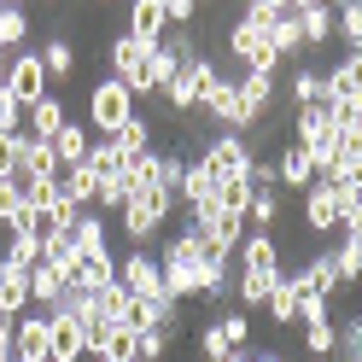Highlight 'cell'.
Listing matches in <instances>:
<instances>
[{
  "mask_svg": "<svg viewBox=\"0 0 362 362\" xmlns=\"http://www.w3.org/2000/svg\"><path fill=\"white\" fill-rule=\"evenodd\" d=\"M158 275H164V298L170 304H193L205 292V269H199V240L193 228H175L158 252Z\"/></svg>",
  "mask_w": 362,
  "mask_h": 362,
  "instance_id": "6da1fadb",
  "label": "cell"
},
{
  "mask_svg": "<svg viewBox=\"0 0 362 362\" xmlns=\"http://www.w3.org/2000/svg\"><path fill=\"white\" fill-rule=\"evenodd\" d=\"M170 216H175V193H164V187L152 181V187L129 193V205H123L117 216H111V222L123 228V240H129V245H152L158 234L170 228Z\"/></svg>",
  "mask_w": 362,
  "mask_h": 362,
  "instance_id": "7a4b0ae2",
  "label": "cell"
},
{
  "mask_svg": "<svg viewBox=\"0 0 362 362\" xmlns=\"http://www.w3.org/2000/svg\"><path fill=\"white\" fill-rule=\"evenodd\" d=\"M222 76H228V71H222V64L205 53V47H199L187 64H181V71L170 76V88H164V105L175 111V117H187V111H199V105H205V94H211V88L222 82Z\"/></svg>",
  "mask_w": 362,
  "mask_h": 362,
  "instance_id": "3957f363",
  "label": "cell"
},
{
  "mask_svg": "<svg viewBox=\"0 0 362 362\" xmlns=\"http://www.w3.org/2000/svg\"><path fill=\"white\" fill-rule=\"evenodd\" d=\"M129 117H134V94H129L117 76H100L94 88H88V129H94L100 141H111Z\"/></svg>",
  "mask_w": 362,
  "mask_h": 362,
  "instance_id": "277c9868",
  "label": "cell"
},
{
  "mask_svg": "<svg viewBox=\"0 0 362 362\" xmlns=\"http://www.w3.org/2000/svg\"><path fill=\"white\" fill-rule=\"evenodd\" d=\"M228 59L240 64V71H263V76H275V64H281V53H275V41H269V30L245 24V18H234V24H228Z\"/></svg>",
  "mask_w": 362,
  "mask_h": 362,
  "instance_id": "5b68a950",
  "label": "cell"
},
{
  "mask_svg": "<svg viewBox=\"0 0 362 362\" xmlns=\"http://www.w3.org/2000/svg\"><path fill=\"white\" fill-rule=\"evenodd\" d=\"M252 158H257V152H252V141H245V134L222 129L216 141L199 152V164H205V170L216 175V187H222V181H234V175H252Z\"/></svg>",
  "mask_w": 362,
  "mask_h": 362,
  "instance_id": "8992f818",
  "label": "cell"
},
{
  "mask_svg": "<svg viewBox=\"0 0 362 362\" xmlns=\"http://www.w3.org/2000/svg\"><path fill=\"white\" fill-rule=\"evenodd\" d=\"M117 286L129 298H164V275H158V252L152 245H129L117 257Z\"/></svg>",
  "mask_w": 362,
  "mask_h": 362,
  "instance_id": "52a82bcc",
  "label": "cell"
},
{
  "mask_svg": "<svg viewBox=\"0 0 362 362\" xmlns=\"http://www.w3.org/2000/svg\"><path fill=\"white\" fill-rule=\"evenodd\" d=\"M6 88H12V100L18 105H35V100H47L53 94V82H47V64H41V53L35 47H18L12 53V64H6Z\"/></svg>",
  "mask_w": 362,
  "mask_h": 362,
  "instance_id": "ba28073f",
  "label": "cell"
},
{
  "mask_svg": "<svg viewBox=\"0 0 362 362\" xmlns=\"http://www.w3.org/2000/svg\"><path fill=\"white\" fill-rule=\"evenodd\" d=\"M234 88H240V134H252L269 111L281 105V94H275V76H263V71H240L234 76Z\"/></svg>",
  "mask_w": 362,
  "mask_h": 362,
  "instance_id": "9c48e42d",
  "label": "cell"
},
{
  "mask_svg": "<svg viewBox=\"0 0 362 362\" xmlns=\"http://www.w3.org/2000/svg\"><path fill=\"white\" fill-rule=\"evenodd\" d=\"M146 59H152V47H141V41H134V35H123V30L105 41V64H111V76H117V82L129 88L134 100H141V76H146Z\"/></svg>",
  "mask_w": 362,
  "mask_h": 362,
  "instance_id": "30bf717a",
  "label": "cell"
},
{
  "mask_svg": "<svg viewBox=\"0 0 362 362\" xmlns=\"http://www.w3.org/2000/svg\"><path fill=\"white\" fill-rule=\"evenodd\" d=\"M339 222H345V199H339L327 181H315V187L304 193V234L310 240H333Z\"/></svg>",
  "mask_w": 362,
  "mask_h": 362,
  "instance_id": "8fae6325",
  "label": "cell"
},
{
  "mask_svg": "<svg viewBox=\"0 0 362 362\" xmlns=\"http://www.w3.org/2000/svg\"><path fill=\"white\" fill-rule=\"evenodd\" d=\"M47 362H88V327L76 315H47Z\"/></svg>",
  "mask_w": 362,
  "mask_h": 362,
  "instance_id": "7c38bea8",
  "label": "cell"
},
{
  "mask_svg": "<svg viewBox=\"0 0 362 362\" xmlns=\"http://www.w3.org/2000/svg\"><path fill=\"white\" fill-rule=\"evenodd\" d=\"M12 356L18 362H47V310H24L12 322Z\"/></svg>",
  "mask_w": 362,
  "mask_h": 362,
  "instance_id": "4fadbf2b",
  "label": "cell"
},
{
  "mask_svg": "<svg viewBox=\"0 0 362 362\" xmlns=\"http://www.w3.org/2000/svg\"><path fill=\"white\" fill-rule=\"evenodd\" d=\"M164 0H129V24H123V35H134L141 47H158L164 41Z\"/></svg>",
  "mask_w": 362,
  "mask_h": 362,
  "instance_id": "5bb4252c",
  "label": "cell"
},
{
  "mask_svg": "<svg viewBox=\"0 0 362 362\" xmlns=\"http://www.w3.org/2000/svg\"><path fill=\"white\" fill-rule=\"evenodd\" d=\"M275 187H286V193H310L315 187V164H310L304 146H281L275 152Z\"/></svg>",
  "mask_w": 362,
  "mask_h": 362,
  "instance_id": "9a60e30c",
  "label": "cell"
},
{
  "mask_svg": "<svg viewBox=\"0 0 362 362\" xmlns=\"http://www.w3.org/2000/svg\"><path fill=\"white\" fill-rule=\"evenodd\" d=\"M71 123V105H64L59 94H47V100H35L30 111H24V134L30 141H53V134Z\"/></svg>",
  "mask_w": 362,
  "mask_h": 362,
  "instance_id": "2e32d148",
  "label": "cell"
},
{
  "mask_svg": "<svg viewBox=\"0 0 362 362\" xmlns=\"http://www.w3.org/2000/svg\"><path fill=\"white\" fill-rule=\"evenodd\" d=\"M35 53H41V64H47V82H53V88L76 76V59H82V53H76V41H71V35H47Z\"/></svg>",
  "mask_w": 362,
  "mask_h": 362,
  "instance_id": "e0dca14e",
  "label": "cell"
},
{
  "mask_svg": "<svg viewBox=\"0 0 362 362\" xmlns=\"http://www.w3.org/2000/svg\"><path fill=\"white\" fill-rule=\"evenodd\" d=\"M47 146H53V158H59V170H71V164H82V158L94 152V129H88V123H76V117H71V123H64V129L53 134Z\"/></svg>",
  "mask_w": 362,
  "mask_h": 362,
  "instance_id": "ac0fdd59",
  "label": "cell"
},
{
  "mask_svg": "<svg viewBox=\"0 0 362 362\" xmlns=\"http://www.w3.org/2000/svg\"><path fill=\"white\" fill-rule=\"evenodd\" d=\"M199 111H205L216 129H234V134H240V88H234V76H222L211 94H205V105H199Z\"/></svg>",
  "mask_w": 362,
  "mask_h": 362,
  "instance_id": "d6986e66",
  "label": "cell"
},
{
  "mask_svg": "<svg viewBox=\"0 0 362 362\" xmlns=\"http://www.w3.org/2000/svg\"><path fill=\"white\" fill-rule=\"evenodd\" d=\"M71 245H76V257L111 252V216H100V211H82V216H76V228H71Z\"/></svg>",
  "mask_w": 362,
  "mask_h": 362,
  "instance_id": "ffe728a7",
  "label": "cell"
},
{
  "mask_svg": "<svg viewBox=\"0 0 362 362\" xmlns=\"http://www.w3.org/2000/svg\"><path fill=\"white\" fill-rule=\"evenodd\" d=\"M327 257H333V275H339V292H351V286H362V240H345V234H333V245H327Z\"/></svg>",
  "mask_w": 362,
  "mask_h": 362,
  "instance_id": "44dd1931",
  "label": "cell"
},
{
  "mask_svg": "<svg viewBox=\"0 0 362 362\" xmlns=\"http://www.w3.org/2000/svg\"><path fill=\"white\" fill-rule=\"evenodd\" d=\"M64 281H71V269H64V263H35L30 269V310H53V298H59Z\"/></svg>",
  "mask_w": 362,
  "mask_h": 362,
  "instance_id": "7402d4cb",
  "label": "cell"
},
{
  "mask_svg": "<svg viewBox=\"0 0 362 362\" xmlns=\"http://www.w3.org/2000/svg\"><path fill=\"white\" fill-rule=\"evenodd\" d=\"M286 100L292 105H322L327 100V71H322V64H298L292 82H286Z\"/></svg>",
  "mask_w": 362,
  "mask_h": 362,
  "instance_id": "603a6c76",
  "label": "cell"
},
{
  "mask_svg": "<svg viewBox=\"0 0 362 362\" xmlns=\"http://www.w3.org/2000/svg\"><path fill=\"white\" fill-rule=\"evenodd\" d=\"M94 170H88V158L82 164H71V170H59V199H71L76 211H94Z\"/></svg>",
  "mask_w": 362,
  "mask_h": 362,
  "instance_id": "cb8c5ba5",
  "label": "cell"
},
{
  "mask_svg": "<svg viewBox=\"0 0 362 362\" xmlns=\"http://www.w3.org/2000/svg\"><path fill=\"white\" fill-rule=\"evenodd\" d=\"M30 310V269H6L0 263V315H24Z\"/></svg>",
  "mask_w": 362,
  "mask_h": 362,
  "instance_id": "d4e9b609",
  "label": "cell"
},
{
  "mask_svg": "<svg viewBox=\"0 0 362 362\" xmlns=\"http://www.w3.org/2000/svg\"><path fill=\"white\" fill-rule=\"evenodd\" d=\"M298 35H304V53H315V47L333 41V6H327V0H315V6L298 12Z\"/></svg>",
  "mask_w": 362,
  "mask_h": 362,
  "instance_id": "484cf974",
  "label": "cell"
},
{
  "mask_svg": "<svg viewBox=\"0 0 362 362\" xmlns=\"http://www.w3.org/2000/svg\"><path fill=\"white\" fill-rule=\"evenodd\" d=\"M327 100H362V53H345L327 71Z\"/></svg>",
  "mask_w": 362,
  "mask_h": 362,
  "instance_id": "4316f807",
  "label": "cell"
},
{
  "mask_svg": "<svg viewBox=\"0 0 362 362\" xmlns=\"http://www.w3.org/2000/svg\"><path fill=\"white\" fill-rule=\"evenodd\" d=\"M234 257H240V269H281V245H275V234H257L252 228V234L240 240Z\"/></svg>",
  "mask_w": 362,
  "mask_h": 362,
  "instance_id": "83f0119b",
  "label": "cell"
},
{
  "mask_svg": "<svg viewBox=\"0 0 362 362\" xmlns=\"http://www.w3.org/2000/svg\"><path fill=\"white\" fill-rule=\"evenodd\" d=\"M71 281H82L88 292H100V286H111V281H117V252H94V257H76V269H71Z\"/></svg>",
  "mask_w": 362,
  "mask_h": 362,
  "instance_id": "f1b7e54d",
  "label": "cell"
},
{
  "mask_svg": "<svg viewBox=\"0 0 362 362\" xmlns=\"http://www.w3.org/2000/svg\"><path fill=\"white\" fill-rule=\"evenodd\" d=\"M111 146H117L123 158H146V152H152V117H141V111H134V117L111 134Z\"/></svg>",
  "mask_w": 362,
  "mask_h": 362,
  "instance_id": "f546056e",
  "label": "cell"
},
{
  "mask_svg": "<svg viewBox=\"0 0 362 362\" xmlns=\"http://www.w3.org/2000/svg\"><path fill=\"white\" fill-rule=\"evenodd\" d=\"M0 263L6 269H35L41 263V234H0Z\"/></svg>",
  "mask_w": 362,
  "mask_h": 362,
  "instance_id": "4dcf8cb0",
  "label": "cell"
},
{
  "mask_svg": "<svg viewBox=\"0 0 362 362\" xmlns=\"http://www.w3.org/2000/svg\"><path fill=\"white\" fill-rule=\"evenodd\" d=\"M245 222H252L257 234H275V228H281V187H257V193H252V211H245Z\"/></svg>",
  "mask_w": 362,
  "mask_h": 362,
  "instance_id": "1f68e13d",
  "label": "cell"
},
{
  "mask_svg": "<svg viewBox=\"0 0 362 362\" xmlns=\"http://www.w3.org/2000/svg\"><path fill=\"white\" fill-rule=\"evenodd\" d=\"M333 35H339L345 53H362V0H351V6L333 12Z\"/></svg>",
  "mask_w": 362,
  "mask_h": 362,
  "instance_id": "d6a6232c",
  "label": "cell"
},
{
  "mask_svg": "<svg viewBox=\"0 0 362 362\" xmlns=\"http://www.w3.org/2000/svg\"><path fill=\"white\" fill-rule=\"evenodd\" d=\"M0 47H6V53L30 47V12L24 6H0Z\"/></svg>",
  "mask_w": 362,
  "mask_h": 362,
  "instance_id": "836d02e7",
  "label": "cell"
},
{
  "mask_svg": "<svg viewBox=\"0 0 362 362\" xmlns=\"http://www.w3.org/2000/svg\"><path fill=\"white\" fill-rule=\"evenodd\" d=\"M333 362H362V310L339 315V345H333Z\"/></svg>",
  "mask_w": 362,
  "mask_h": 362,
  "instance_id": "e575fe53",
  "label": "cell"
},
{
  "mask_svg": "<svg viewBox=\"0 0 362 362\" xmlns=\"http://www.w3.org/2000/svg\"><path fill=\"white\" fill-rule=\"evenodd\" d=\"M216 327H222V339H228L234 351H252V310H240V304H228L216 315Z\"/></svg>",
  "mask_w": 362,
  "mask_h": 362,
  "instance_id": "d590c367",
  "label": "cell"
},
{
  "mask_svg": "<svg viewBox=\"0 0 362 362\" xmlns=\"http://www.w3.org/2000/svg\"><path fill=\"white\" fill-rule=\"evenodd\" d=\"M252 175H234V181H222V187H216V205L222 211H228V216H245V211H252Z\"/></svg>",
  "mask_w": 362,
  "mask_h": 362,
  "instance_id": "8d00e7d4",
  "label": "cell"
},
{
  "mask_svg": "<svg viewBox=\"0 0 362 362\" xmlns=\"http://www.w3.org/2000/svg\"><path fill=\"white\" fill-rule=\"evenodd\" d=\"M24 181H59V158H53L47 141H30V152H24Z\"/></svg>",
  "mask_w": 362,
  "mask_h": 362,
  "instance_id": "74e56055",
  "label": "cell"
},
{
  "mask_svg": "<svg viewBox=\"0 0 362 362\" xmlns=\"http://www.w3.org/2000/svg\"><path fill=\"white\" fill-rule=\"evenodd\" d=\"M129 304H134V298H129V292H123L117 281L94 292V310H100V322H129Z\"/></svg>",
  "mask_w": 362,
  "mask_h": 362,
  "instance_id": "f35d334b",
  "label": "cell"
},
{
  "mask_svg": "<svg viewBox=\"0 0 362 362\" xmlns=\"http://www.w3.org/2000/svg\"><path fill=\"white\" fill-rule=\"evenodd\" d=\"M170 345H175V339H170L164 327H146V333H134V356H129V362H164Z\"/></svg>",
  "mask_w": 362,
  "mask_h": 362,
  "instance_id": "ab89813d",
  "label": "cell"
},
{
  "mask_svg": "<svg viewBox=\"0 0 362 362\" xmlns=\"http://www.w3.org/2000/svg\"><path fill=\"white\" fill-rule=\"evenodd\" d=\"M76 205H71V199H53V211H41V240H53V234H71L76 228Z\"/></svg>",
  "mask_w": 362,
  "mask_h": 362,
  "instance_id": "60d3db41",
  "label": "cell"
},
{
  "mask_svg": "<svg viewBox=\"0 0 362 362\" xmlns=\"http://www.w3.org/2000/svg\"><path fill=\"white\" fill-rule=\"evenodd\" d=\"M269 322H275V327H298V304H292V286H286V275H281V286L275 292H269Z\"/></svg>",
  "mask_w": 362,
  "mask_h": 362,
  "instance_id": "b9f144b4",
  "label": "cell"
},
{
  "mask_svg": "<svg viewBox=\"0 0 362 362\" xmlns=\"http://www.w3.org/2000/svg\"><path fill=\"white\" fill-rule=\"evenodd\" d=\"M24 187V205L41 216V211H53V199H59V181H18Z\"/></svg>",
  "mask_w": 362,
  "mask_h": 362,
  "instance_id": "7bdbcfd3",
  "label": "cell"
},
{
  "mask_svg": "<svg viewBox=\"0 0 362 362\" xmlns=\"http://www.w3.org/2000/svg\"><path fill=\"white\" fill-rule=\"evenodd\" d=\"M228 351H234V345L222 339V327H216V322H211V327H199V362H222Z\"/></svg>",
  "mask_w": 362,
  "mask_h": 362,
  "instance_id": "ee69618b",
  "label": "cell"
},
{
  "mask_svg": "<svg viewBox=\"0 0 362 362\" xmlns=\"http://www.w3.org/2000/svg\"><path fill=\"white\" fill-rule=\"evenodd\" d=\"M12 356V315H0V362Z\"/></svg>",
  "mask_w": 362,
  "mask_h": 362,
  "instance_id": "f6af8a7d",
  "label": "cell"
},
{
  "mask_svg": "<svg viewBox=\"0 0 362 362\" xmlns=\"http://www.w3.org/2000/svg\"><path fill=\"white\" fill-rule=\"evenodd\" d=\"M252 362H286L281 351H252Z\"/></svg>",
  "mask_w": 362,
  "mask_h": 362,
  "instance_id": "bcb514c9",
  "label": "cell"
},
{
  "mask_svg": "<svg viewBox=\"0 0 362 362\" xmlns=\"http://www.w3.org/2000/svg\"><path fill=\"white\" fill-rule=\"evenodd\" d=\"M222 362H252V351H228V356H222Z\"/></svg>",
  "mask_w": 362,
  "mask_h": 362,
  "instance_id": "7dc6e473",
  "label": "cell"
},
{
  "mask_svg": "<svg viewBox=\"0 0 362 362\" xmlns=\"http://www.w3.org/2000/svg\"><path fill=\"white\" fill-rule=\"evenodd\" d=\"M6 64H12V53H6V47H0V76H6Z\"/></svg>",
  "mask_w": 362,
  "mask_h": 362,
  "instance_id": "c3c4849f",
  "label": "cell"
},
{
  "mask_svg": "<svg viewBox=\"0 0 362 362\" xmlns=\"http://www.w3.org/2000/svg\"><path fill=\"white\" fill-rule=\"evenodd\" d=\"M245 6H281V0H245Z\"/></svg>",
  "mask_w": 362,
  "mask_h": 362,
  "instance_id": "681fc988",
  "label": "cell"
},
{
  "mask_svg": "<svg viewBox=\"0 0 362 362\" xmlns=\"http://www.w3.org/2000/svg\"><path fill=\"white\" fill-rule=\"evenodd\" d=\"M327 6H333V12H339V6H351V0H327Z\"/></svg>",
  "mask_w": 362,
  "mask_h": 362,
  "instance_id": "f907efd6",
  "label": "cell"
},
{
  "mask_svg": "<svg viewBox=\"0 0 362 362\" xmlns=\"http://www.w3.org/2000/svg\"><path fill=\"white\" fill-rule=\"evenodd\" d=\"M6 6H24V0H6Z\"/></svg>",
  "mask_w": 362,
  "mask_h": 362,
  "instance_id": "816d5d0a",
  "label": "cell"
},
{
  "mask_svg": "<svg viewBox=\"0 0 362 362\" xmlns=\"http://www.w3.org/2000/svg\"><path fill=\"white\" fill-rule=\"evenodd\" d=\"M94 6H111V0H94Z\"/></svg>",
  "mask_w": 362,
  "mask_h": 362,
  "instance_id": "f5cc1de1",
  "label": "cell"
},
{
  "mask_svg": "<svg viewBox=\"0 0 362 362\" xmlns=\"http://www.w3.org/2000/svg\"><path fill=\"white\" fill-rule=\"evenodd\" d=\"M47 6H59V0H47Z\"/></svg>",
  "mask_w": 362,
  "mask_h": 362,
  "instance_id": "db71d44e",
  "label": "cell"
},
{
  "mask_svg": "<svg viewBox=\"0 0 362 362\" xmlns=\"http://www.w3.org/2000/svg\"><path fill=\"white\" fill-rule=\"evenodd\" d=\"M6 362H18V356H6Z\"/></svg>",
  "mask_w": 362,
  "mask_h": 362,
  "instance_id": "11a10c76",
  "label": "cell"
},
{
  "mask_svg": "<svg viewBox=\"0 0 362 362\" xmlns=\"http://www.w3.org/2000/svg\"><path fill=\"white\" fill-rule=\"evenodd\" d=\"M0 6H6V0H0Z\"/></svg>",
  "mask_w": 362,
  "mask_h": 362,
  "instance_id": "9f6ffc18",
  "label": "cell"
}]
</instances>
